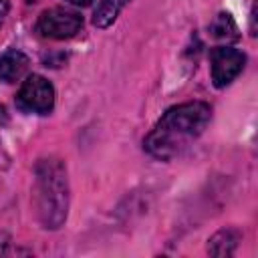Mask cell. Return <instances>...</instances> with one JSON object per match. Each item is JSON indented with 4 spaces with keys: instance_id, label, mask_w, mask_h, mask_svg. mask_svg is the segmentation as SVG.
<instances>
[{
    "instance_id": "5b68a950",
    "label": "cell",
    "mask_w": 258,
    "mask_h": 258,
    "mask_svg": "<svg viewBox=\"0 0 258 258\" xmlns=\"http://www.w3.org/2000/svg\"><path fill=\"white\" fill-rule=\"evenodd\" d=\"M246 54L234 46H214L210 50V75L216 89H226L244 71Z\"/></svg>"
},
{
    "instance_id": "8fae6325",
    "label": "cell",
    "mask_w": 258,
    "mask_h": 258,
    "mask_svg": "<svg viewBox=\"0 0 258 258\" xmlns=\"http://www.w3.org/2000/svg\"><path fill=\"white\" fill-rule=\"evenodd\" d=\"M6 12H8V0H0V22L4 20Z\"/></svg>"
},
{
    "instance_id": "9c48e42d",
    "label": "cell",
    "mask_w": 258,
    "mask_h": 258,
    "mask_svg": "<svg viewBox=\"0 0 258 258\" xmlns=\"http://www.w3.org/2000/svg\"><path fill=\"white\" fill-rule=\"evenodd\" d=\"M210 32H212V36L214 38H218V40H236L240 34H238V26H236V22H234V18L228 14V12H220L216 18H214V22L210 24Z\"/></svg>"
},
{
    "instance_id": "7a4b0ae2",
    "label": "cell",
    "mask_w": 258,
    "mask_h": 258,
    "mask_svg": "<svg viewBox=\"0 0 258 258\" xmlns=\"http://www.w3.org/2000/svg\"><path fill=\"white\" fill-rule=\"evenodd\" d=\"M34 210L44 230H58L69 216L71 187L67 165L60 157H40L34 165Z\"/></svg>"
},
{
    "instance_id": "30bf717a",
    "label": "cell",
    "mask_w": 258,
    "mask_h": 258,
    "mask_svg": "<svg viewBox=\"0 0 258 258\" xmlns=\"http://www.w3.org/2000/svg\"><path fill=\"white\" fill-rule=\"evenodd\" d=\"M8 244H10V236H8L6 232H0V256H2V254H6Z\"/></svg>"
},
{
    "instance_id": "7c38bea8",
    "label": "cell",
    "mask_w": 258,
    "mask_h": 258,
    "mask_svg": "<svg viewBox=\"0 0 258 258\" xmlns=\"http://www.w3.org/2000/svg\"><path fill=\"white\" fill-rule=\"evenodd\" d=\"M69 4H73V6H89L93 0H67Z\"/></svg>"
},
{
    "instance_id": "8992f818",
    "label": "cell",
    "mask_w": 258,
    "mask_h": 258,
    "mask_svg": "<svg viewBox=\"0 0 258 258\" xmlns=\"http://www.w3.org/2000/svg\"><path fill=\"white\" fill-rule=\"evenodd\" d=\"M28 71V56L18 48H8L0 54V81L16 83Z\"/></svg>"
},
{
    "instance_id": "3957f363",
    "label": "cell",
    "mask_w": 258,
    "mask_h": 258,
    "mask_svg": "<svg viewBox=\"0 0 258 258\" xmlns=\"http://www.w3.org/2000/svg\"><path fill=\"white\" fill-rule=\"evenodd\" d=\"M34 28L44 38L67 40V38L77 36V32H81L83 16L77 10H71L64 6H52L38 14Z\"/></svg>"
},
{
    "instance_id": "6da1fadb",
    "label": "cell",
    "mask_w": 258,
    "mask_h": 258,
    "mask_svg": "<svg viewBox=\"0 0 258 258\" xmlns=\"http://www.w3.org/2000/svg\"><path fill=\"white\" fill-rule=\"evenodd\" d=\"M212 121V107L204 101H189L169 107L143 139L145 151L159 159L171 161L187 151Z\"/></svg>"
},
{
    "instance_id": "277c9868",
    "label": "cell",
    "mask_w": 258,
    "mask_h": 258,
    "mask_svg": "<svg viewBox=\"0 0 258 258\" xmlns=\"http://www.w3.org/2000/svg\"><path fill=\"white\" fill-rule=\"evenodd\" d=\"M16 105L24 113L48 115L54 109V87L42 75H30L20 85Z\"/></svg>"
},
{
    "instance_id": "52a82bcc",
    "label": "cell",
    "mask_w": 258,
    "mask_h": 258,
    "mask_svg": "<svg viewBox=\"0 0 258 258\" xmlns=\"http://www.w3.org/2000/svg\"><path fill=\"white\" fill-rule=\"evenodd\" d=\"M242 240L238 228H222L208 240V254L210 256H232Z\"/></svg>"
},
{
    "instance_id": "ba28073f",
    "label": "cell",
    "mask_w": 258,
    "mask_h": 258,
    "mask_svg": "<svg viewBox=\"0 0 258 258\" xmlns=\"http://www.w3.org/2000/svg\"><path fill=\"white\" fill-rule=\"evenodd\" d=\"M129 2L131 0H99L93 12V24L97 28H109Z\"/></svg>"
}]
</instances>
